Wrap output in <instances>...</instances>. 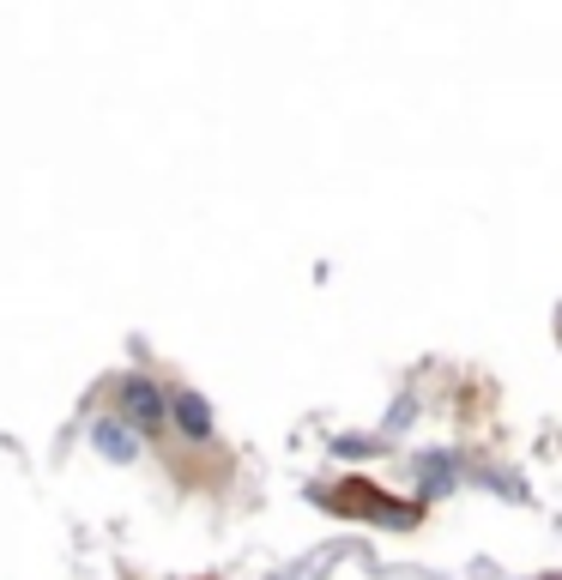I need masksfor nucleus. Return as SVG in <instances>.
Returning a JSON list of instances; mask_svg holds the SVG:
<instances>
[{"instance_id":"1","label":"nucleus","mask_w":562,"mask_h":580,"mask_svg":"<svg viewBox=\"0 0 562 580\" xmlns=\"http://www.w3.org/2000/svg\"><path fill=\"white\" fill-rule=\"evenodd\" d=\"M115 418L134 423V435H146V442H158L163 423H170V399H163L158 381L146 376H127L121 387H115Z\"/></svg>"},{"instance_id":"2","label":"nucleus","mask_w":562,"mask_h":580,"mask_svg":"<svg viewBox=\"0 0 562 580\" xmlns=\"http://www.w3.org/2000/svg\"><path fill=\"white\" fill-rule=\"evenodd\" d=\"M170 423H176V435H182V442L206 447L212 442V405H206V393L176 387V393H170Z\"/></svg>"},{"instance_id":"3","label":"nucleus","mask_w":562,"mask_h":580,"mask_svg":"<svg viewBox=\"0 0 562 580\" xmlns=\"http://www.w3.org/2000/svg\"><path fill=\"white\" fill-rule=\"evenodd\" d=\"M92 447L104 460H115V466H127V460L139 454V435H134V423L127 418H97L92 423Z\"/></svg>"},{"instance_id":"4","label":"nucleus","mask_w":562,"mask_h":580,"mask_svg":"<svg viewBox=\"0 0 562 580\" xmlns=\"http://www.w3.org/2000/svg\"><path fill=\"white\" fill-rule=\"evenodd\" d=\"M448 478H454V466H448V460H424V489H448Z\"/></svg>"},{"instance_id":"5","label":"nucleus","mask_w":562,"mask_h":580,"mask_svg":"<svg viewBox=\"0 0 562 580\" xmlns=\"http://www.w3.org/2000/svg\"><path fill=\"white\" fill-rule=\"evenodd\" d=\"M333 454H344V460H369V454H381V442H351V435H339Z\"/></svg>"}]
</instances>
